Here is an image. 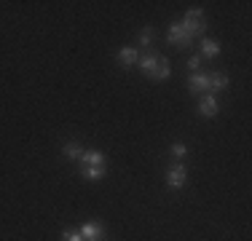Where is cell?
Instances as JSON below:
<instances>
[{
	"label": "cell",
	"mask_w": 252,
	"mask_h": 241,
	"mask_svg": "<svg viewBox=\"0 0 252 241\" xmlns=\"http://www.w3.org/2000/svg\"><path fill=\"white\" fill-rule=\"evenodd\" d=\"M183 24V30L190 35V38H196V35H204V30H207V22H204V11L201 8H193L185 14V19L180 22Z\"/></svg>",
	"instance_id": "1"
},
{
	"label": "cell",
	"mask_w": 252,
	"mask_h": 241,
	"mask_svg": "<svg viewBox=\"0 0 252 241\" xmlns=\"http://www.w3.org/2000/svg\"><path fill=\"white\" fill-rule=\"evenodd\" d=\"M188 89L193 94H207L212 91V86H209V75L207 72H193V75L188 78Z\"/></svg>",
	"instance_id": "2"
},
{
	"label": "cell",
	"mask_w": 252,
	"mask_h": 241,
	"mask_svg": "<svg viewBox=\"0 0 252 241\" xmlns=\"http://www.w3.org/2000/svg\"><path fill=\"white\" fill-rule=\"evenodd\" d=\"M185 180H188V172H185V166L183 164H177V166H169V172H166V185L169 188H183L185 185Z\"/></svg>",
	"instance_id": "3"
},
{
	"label": "cell",
	"mask_w": 252,
	"mask_h": 241,
	"mask_svg": "<svg viewBox=\"0 0 252 241\" xmlns=\"http://www.w3.org/2000/svg\"><path fill=\"white\" fill-rule=\"evenodd\" d=\"M169 40H172L175 46H188L193 38H190V35L185 32L183 24H180V22H172V24H169Z\"/></svg>",
	"instance_id": "4"
},
{
	"label": "cell",
	"mask_w": 252,
	"mask_h": 241,
	"mask_svg": "<svg viewBox=\"0 0 252 241\" xmlns=\"http://www.w3.org/2000/svg\"><path fill=\"white\" fill-rule=\"evenodd\" d=\"M199 113H201L204 118H215V116H218V99H215V94H204L201 96Z\"/></svg>",
	"instance_id": "5"
},
{
	"label": "cell",
	"mask_w": 252,
	"mask_h": 241,
	"mask_svg": "<svg viewBox=\"0 0 252 241\" xmlns=\"http://www.w3.org/2000/svg\"><path fill=\"white\" fill-rule=\"evenodd\" d=\"M158 54H142L140 59H137V62H140V70L145 72L148 78H153L156 75V67H158Z\"/></svg>",
	"instance_id": "6"
},
{
	"label": "cell",
	"mask_w": 252,
	"mask_h": 241,
	"mask_svg": "<svg viewBox=\"0 0 252 241\" xmlns=\"http://www.w3.org/2000/svg\"><path fill=\"white\" fill-rule=\"evenodd\" d=\"M140 59V51H137L134 46H124V48H118V62L124 64V67H131V64Z\"/></svg>",
	"instance_id": "7"
},
{
	"label": "cell",
	"mask_w": 252,
	"mask_h": 241,
	"mask_svg": "<svg viewBox=\"0 0 252 241\" xmlns=\"http://www.w3.org/2000/svg\"><path fill=\"white\" fill-rule=\"evenodd\" d=\"M81 164L83 166H105V155H102L99 150H83Z\"/></svg>",
	"instance_id": "8"
},
{
	"label": "cell",
	"mask_w": 252,
	"mask_h": 241,
	"mask_svg": "<svg viewBox=\"0 0 252 241\" xmlns=\"http://www.w3.org/2000/svg\"><path fill=\"white\" fill-rule=\"evenodd\" d=\"M81 236L86 239V241L102 239V225H99V222H86V225L81 228Z\"/></svg>",
	"instance_id": "9"
},
{
	"label": "cell",
	"mask_w": 252,
	"mask_h": 241,
	"mask_svg": "<svg viewBox=\"0 0 252 241\" xmlns=\"http://www.w3.org/2000/svg\"><path fill=\"white\" fill-rule=\"evenodd\" d=\"M218 54H220V43H218V40H212V38L201 40V57H207V59H215Z\"/></svg>",
	"instance_id": "10"
},
{
	"label": "cell",
	"mask_w": 252,
	"mask_h": 241,
	"mask_svg": "<svg viewBox=\"0 0 252 241\" xmlns=\"http://www.w3.org/2000/svg\"><path fill=\"white\" fill-rule=\"evenodd\" d=\"M172 75V67H169V62H166L164 57L158 59V67H156V75H153V81H166V78Z\"/></svg>",
	"instance_id": "11"
},
{
	"label": "cell",
	"mask_w": 252,
	"mask_h": 241,
	"mask_svg": "<svg viewBox=\"0 0 252 241\" xmlns=\"http://www.w3.org/2000/svg\"><path fill=\"white\" fill-rule=\"evenodd\" d=\"M62 153L67 155V158H75V161H81V155H83V148H81L78 142H67V145L62 148Z\"/></svg>",
	"instance_id": "12"
},
{
	"label": "cell",
	"mask_w": 252,
	"mask_h": 241,
	"mask_svg": "<svg viewBox=\"0 0 252 241\" xmlns=\"http://www.w3.org/2000/svg\"><path fill=\"white\" fill-rule=\"evenodd\" d=\"M102 174H105V166H83V177L92 180V182L102 180Z\"/></svg>",
	"instance_id": "13"
},
{
	"label": "cell",
	"mask_w": 252,
	"mask_h": 241,
	"mask_svg": "<svg viewBox=\"0 0 252 241\" xmlns=\"http://www.w3.org/2000/svg\"><path fill=\"white\" fill-rule=\"evenodd\" d=\"M209 86L212 89H225L228 86V75L225 72H212V75H209Z\"/></svg>",
	"instance_id": "14"
},
{
	"label": "cell",
	"mask_w": 252,
	"mask_h": 241,
	"mask_svg": "<svg viewBox=\"0 0 252 241\" xmlns=\"http://www.w3.org/2000/svg\"><path fill=\"white\" fill-rule=\"evenodd\" d=\"M151 43H153V30L145 27V30L140 32V46H151Z\"/></svg>",
	"instance_id": "15"
},
{
	"label": "cell",
	"mask_w": 252,
	"mask_h": 241,
	"mask_svg": "<svg viewBox=\"0 0 252 241\" xmlns=\"http://www.w3.org/2000/svg\"><path fill=\"white\" fill-rule=\"evenodd\" d=\"M172 153H175L177 155V158H183V155H188V148H185V145H172Z\"/></svg>",
	"instance_id": "16"
},
{
	"label": "cell",
	"mask_w": 252,
	"mask_h": 241,
	"mask_svg": "<svg viewBox=\"0 0 252 241\" xmlns=\"http://www.w3.org/2000/svg\"><path fill=\"white\" fill-rule=\"evenodd\" d=\"M199 64H201V57H199V54H193V57L188 59V70H199Z\"/></svg>",
	"instance_id": "17"
},
{
	"label": "cell",
	"mask_w": 252,
	"mask_h": 241,
	"mask_svg": "<svg viewBox=\"0 0 252 241\" xmlns=\"http://www.w3.org/2000/svg\"><path fill=\"white\" fill-rule=\"evenodd\" d=\"M64 241H86V239H83L81 231H78V233H64Z\"/></svg>",
	"instance_id": "18"
},
{
	"label": "cell",
	"mask_w": 252,
	"mask_h": 241,
	"mask_svg": "<svg viewBox=\"0 0 252 241\" xmlns=\"http://www.w3.org/2000/svg\"><path fill=\"white\" fill-rule=\"evenodd\" d=\"M94 241H102V239H94Z\"/></svg>",
	"instance_id": "19"
}]
</instances>
